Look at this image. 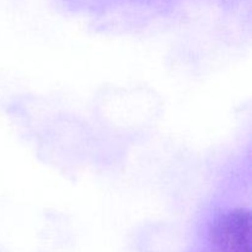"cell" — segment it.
<instances>
[{
    "instance_id": "1",
    "label": "cell",
    "mask_w": 252,
    "mask_h": 252,
    "mask_svg": "<svg viewBox=\"0 0 252 252\" xmlns=\"http://www.w3.org/2000/svg\"><path fill=\"white\" fill-rule=\"evenodd\" d=\"M211 240L223 252H251V212L244 208L224 212L212 225Z\"/></svg>"
}]
</instances>
